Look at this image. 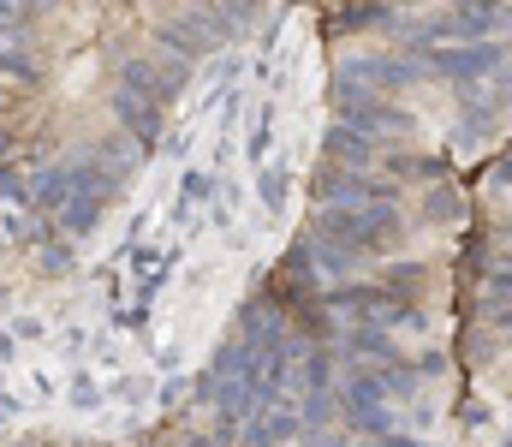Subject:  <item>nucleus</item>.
Returning <instances> with one entry per match:
<instances>
[{"mask_svg":"<svg viewBox=\"0 0 512 447\" xmlns=\"http://www.w3.org/2000/svg\"><path fill=\"white\" fill-rule=\"evenodd\" d=\"M501 24H512V12H501V6H489V12H447V18L429 24V36H483V30H501Z\"/></svg>","mask_w":512,"mask_h":447,"instance_id":"1","label":"nucleus"},{"mask_svg":"<svg viewBox=\"0 0 512 447\" xmlns=\"http://www.w3.org/2000/svg\"><path fill=\"white\" fill-rule=\"evenodd\" d=\"M495 60H501V48H495V42H471V48L435 54V66H441V72H459V78H471V72H495Z\"/></svg>","mask_w":512,"mask_h":447,"instance_id":"2","label":"nucleus"},{"mask_svg":"<svg viewBox=\"0 0 512 447\" xmlns=\"http://www.w3.org/2000/svg\"><path fill=\"white\" fill-rule=\"evenodd\" d=\"M346 108H352V120L364 132H411V120L399 108H382V102H346Z\"/></svg>","mask_w":512,"mask_h":447,"instance_id":"3","label":"nucleus"},{"mask_svg":"<svg viewBox=\"0 0 512 447\" xmlns=\"http://www.w3.org/2000/svg\"><path fill=\"white\" fill-rule=\"evenodd\" d=\"M393 167H399V173H417V179H435V173H447V161H429V155H399Z\"/></svg>","mask_w":512,"mask_h":447,"instance_id":"4","label":"nucleus"},{"mask_svg":"<svg viewBox=\"0 0 512 447\" xmlns=\"http://www.w3.org/2000/svg\"><path fill=\"white\" fill-rule=\"evenodd\" d=\"M328 149H340L346 161H370V138H352V132H334V138H328Z\"/></svg>","mask_w":512,"mask_h":447,"instance_id":"5","label":"nucleus"},{"mask_svg":"<svg viewBox=\"0 0 512 447\" xmlns=\"http://www.w3.org/2000/svg\"><path fill=\"white\" fill-rule=\"evenodd\" d=\"M459 209H465V203H459L453 191H435V203H429V215H435V221H447V215H459Z\"/></svg>","mask_w":512,"mask_h":447,"instance_id":"6","label":"nucleus"},{"mask_svg":"<svg viewBox=\"0 0 512 447\" xmlns=\"http://www.w3.org/2000/svg\"><path fill=\"white\" fill-rule=\"evenodd\" d=\"M501 179H512V161H501Z\"/></svg>","mask_w":512,"mask_h":447,"instance_id":"7","label":"nucleus"},{"mask_svg":"<svg viewBox=\"0 0 512 447\" xmlns=\"http://www.w3.org/2000/svg\"><path fill=\"white\" fill-rule=\"evenodd\" d=\"M387 447H417V442H399V436H393V442H387Z\"/></svg>","mask_w":512,"mask_h":447,"instance_id":"8","label":"nucleus"},{"mask_svg":"<svg viewBox=\"0 0 512 447\" xmlns=\"http://www.w3.org/2000/svg\"><path fill=\"white\" fill-rule=\"evenodd\" d=\"M507 90H512V72H507Z\"/></svg>","mask_w":512,"mask_h":447,"instance_id":"9","label":"nucleus"},{"mask_svg":"<svg viewBox=\"0 0 512 447\" xmlns=\"http://www.w3.org/2000/svg\"><path fill=\"white\" fill-rule=\"evenodd\" d=\"M507 447H512V442H507Z\"/></svg>","mask_w":512,"mask_h":447,"instance_id":"10","label":"nucleus"}]
</instances>
